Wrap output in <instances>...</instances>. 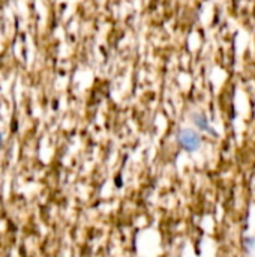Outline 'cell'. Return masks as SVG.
<instances>
[{"mask_svg":"<svg viewBox=\"0 0 255 257\" xmlns=\"http://www.w3.org/2000/svg\"><path fill=\"white\" fill-rule=\"evenodd\" d=\"M194 120L198 123V126H200V128H203V130H209V123H207V119H204V116L197 114V116L194 117Z\"/></svg>","mask_w":255,"mask_h":257,"instance_id":"obj_2","label":"cell"},{"mask_svg":"<svg viewBox=\"0 0 255 257\" xmlns=\"http://www.w3.org/2000/svg\"><path fill=\"white\" fill-rule=\"evenodd\" d=\"M2 142H3V140H2V134H0V146H2Z\"/></svg>","mask_w":255,"mask_h":257,"instance_id":"obj_3","label":"cell"},{"mask_svg":"<svg viewBox=\"0 0 255 257\" xmlns=\"http://www.w3.org/2000/svg\"><path fill=\"white\" fill-rule=\"evenodd\" d=\"M179 143L189 152L197 151L201 145V140L198 137L197 133H194L192 130H183L179 133Z\"/></svg>","mask_w":255,"mask_h":257,"instance_id":"obj_1","label":"cell"}]
</instances>
